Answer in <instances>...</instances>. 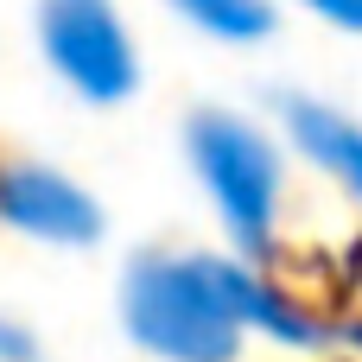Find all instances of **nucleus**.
Returning a JSON list of instances; mask_svg holds the SVG:
<instances>
[{"mask_svg": "<svg viewBox=\"0 0 362 362\" xmlns=\"http://www.w3.org/2000/svg\"><path fill=\"white\" fill-rule=\"evenodd\" d=\"M127 331L178 362H229L235 318L197 261H140L127 280Z\"/></svg>", "mask_w": 362, "mask_h": 362, "instance_id": "obj_1", "label": "nucleus"}, {"mask_svg": "<svg viewBox=\"0 0 362 362\" xmlns=\"http://www.w3.org/2000/svg\"><path fill=\"white\" fill-rule=\"evenodd\" d=\"M191 153H197V172L216 191L223 216L235 223V235L261 242L267 210H274V153L229 115H197L191 121Z\"/></svg>", "mask_w": 362, "mask_h": 362, "instance_id": "obj_2", "label": "nucleus"}, {"mask_svg": "<svg viewBox=\"0 0 362 362\" xmlns=\"http://www.w3.org/2000/svg\"><path fill=\"white\" fill-rule=\"evenodd\" d=\"M45 51L95 102H115L134 89V51L108 0H45Z\"/></svg>", "mask_w": 362, "mask_h": 362, "instance_id": "obj_3", "label": "nucleus"}, {"mask_svg": "<svg viewBox=\"0 0 362 362\" xmlns=\"http://www.w3.org/2000/svg\"><path fill=\"white\" fill-rule=\"evenodd\" d=\"M0 216L45 235V242H95L102 235L95 204L57 172H6L0 178Z\"/></svg>", "mask_w": 362, "mask_h": 362, "instance_id": "obj_4", "label": "nucleus"}, {"mask_svg": "<svg viewBox=\"0 0 362 362\" xmlns=\"http://www.w3.org/2000/svg\"><path fill=\"white\" fill-rule=\"evenodd\" d=\"M204 267V280L216 286V299L229 305V318H255V325H267L274 337H312V325L299 318V312H286L267 286H255L242 267H229V261H197Z\"/></svg>", "mask_w": 362, "mask_h": 362, "instance_id": "obj_5", "label": "nucleus"}, {"mask_svg": "<svg viewBox=\"0 0 362 362\" xmlns=\"http://www.w3.org/2000/svg\"><path fill=\"white\" fill-rule=\"evenodd\" d=\"M286 121H293V134L305 140V153H318L337 178H350V185L362 178V140H356L350 121H337L331 108H305V102H293Z\"/></svg>", "mask_w": 362, "mask_h": 362, "instance_id": "obj_6", "label": "nucleus"}, {"mask_svg": "<svg viewBox=\"0 0 362 362\" xmlns=\"http://www.w3.org/2000/svg\"><path fill=\"white\" fill-rule=\"evenodd\" d=\"M185 13H197L210 32H229V38H255L267 32V6L261 0H178Z\"/></svg>", "mask_w": 362, "mask_h": 362, "instance_id": "obj_7", "label": "nucleus"}, {"mask_svg": "<svg viewBox=\"0 0 362 362\" xmlns=\"http://www.w3.org/2000/svg\"><path fill=\"white\" fill-rule=\"evenodd\" d=\"M0 356H13V362H32V337H25V331H6V325H0Z\"/></svg>", "mask_w": 362, "mask_h": 362, "instance_id": "obj_8", "label": "nucleus"}, {"mask_svg": "<svg viewBox=\"0 0 362 362\" xmlns=\"http://www.w3.org/2000/svg\"><path fill=\"white\" fill-rule=\"evenodd\" d=\"M312 6H325L337 25H362V0H312Z\"/></svg>", "mask_w": 362, "mask_h": 362, "instance_id": "obj_9", "label": "nucleus"}]
</instances>
